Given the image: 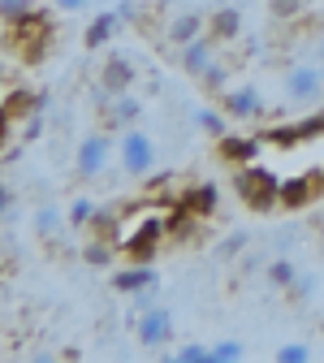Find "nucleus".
Wrapping results in <instances>:
<instances>
[{
    "label": "nucleus",
    "mask_w": 324,
    "mask_h": 363,
    "mask_svg": "<svg viewBox=\"0 0 324 363\" xmlns=\"http://www.w3.org/2000/svg\"><path fill=\"white\" fill-rule=\"evenodd\" d=\"M234 191H238V199H242L251 212H272V208H281V177H276L268 164H259V160L234 169Z\"/></svg>",
    "instance_id": "nucleus-1"
},
{
    "label": "nucleus",
    "mask_w": 324,
    "mask_h": 363,
    "mask_svg": "<svg viewBox=\"0 0 324 363\" xmlns=\"http://www.w3.org/2000/svg\"><path fill=\"white\" fill-rule=\"evenodd\" d=\"M117 160H121V173L125 177H152L156 169V139L138 125H125L121 139H117Z\"/></svg>",
    "instance_id": "nucleus-2"
},
{
    "label": "nucleus",
    "mask_w": 324,
    "mask_h": 363,
    "mask_svg": "<svg viewBox=\"0 0 324 363\" xmlns=\"http://www.w3.org/2000/svg\"><path fill=\"white\" fill-rule=\"evenodd\" d=\"M164 238H169V220H164V216H147V220H138L134 230H130V225H121L117 247H121L130 259H152Z\"/></svg>",
    "instance_id": "nucleus-3"
},
{
    "label": "nucleus",
    "mask_w": 324,
    "mask_h": 363,
    "mask_svg": "<svg viewBox=\"0 0 324 363\" xmlns=\"http://www.w3.org/2000/svg\"><path fill=\"white\" fill-rule=\"evenodd\" d=\"M9 26V39L18 43V52H22V61H39L43 57V48H48V39H52V22H48V13H26V18H18V22H5Z\"/></svg>",
    "instance_id": "nucleus-4"
},
{
    "label": "nucleus",
    "mask_w": 324,
    "mask_h": 363,
    "mask_svg": "<svg viewBox=\"0 0 324 363\" xmlns=\"http://www.w3.org/2000/svg\"><path fill=\"white\" fill-rule=\"evenodd\" d=\"M108 160H113V143H108V134H104V130H91V134H82V139H78L74 173H78L82 182H96V177L108 169Z\"/></svg>",
    "instance_id": "nucleus-5"
},
{
    "label": "nucleus",
    "mask_w": 324,
    "mask_h": 363,
    "mask_svg": "<svg viewBox=\"0 0 324 363\" xmlns=\"http://www.w3.org/2000/svg\"><path fill=\"white\" fill-rule=\"evenodd\" d=\"M134 82H138V65L130 61V52H108L100 65V78H96V96L104 104V100L121 96V91H134Z\"/></svg>",
    "instance_id": "nucleus-6"
},
{
    "label": "nucleus",
    "mask_w": 324,
    "mask_h": 363,
    "mask_svg": "<svg viewBox=\"0 0 324 363\" xmlns=\"http://www.w3.org/2000/svg\"><path fill=\"white\" fill-rule=\"evenodd\" d=\"M281 86H286V100L290 104H315L324 96V74H320L315 61H294L286 69V82Z\"/></svg>",
    "instance_id": "nucleus-7"
},
{
    "label": "nucleus",
    "mask_w": 324,
    "mask_h": 363,
    "mask_svg": "<svg viewBox=\"0 0 324 363\" xmlns=\"http://www.w3.org/2000/svg\"><path fill=\"white\" fill-rule=\"evenodd\" d=\"M134 333H138V342L143 346H169L173 342V311L169 307H147V311H138V320H134Z\"/></svg>",
    "instance_id": "nucleus-8"
},
{
    "label": "nucleus",
    "mask_w": 324,
    "mask_h": 363,
    "mask_svg": "<svg viewBox=\"0 0 324 363\" xmlns=\"http://www.w3.org/2000/svg\"><path fill=\"white\" fill-rule=\"evenodd\" d=\"M220 108L229 117H238V121H251V117H264V100H259V91L255 86H225L220 91Z\"/></svg>",
    "instance_id": "nucleus-9"
},
{
    "label": "nucleus",
    "mask_w": 324,
    "mask_h": 363,
    "mask_svg": "<svg viewBox=\"0 0 324 363\" xmlns=\"http://www.w3.org/2000/svg\"><path fill=\"white\" fill-rule=\"evenodd\" d=\"M324 195V173H311V177H290L281 182V208L286 212H298L307 203H315Z\"/></svg>",
    "instance_id": "nucleus-10"
},
{
    "label": "nucleus",
    "mask_w": 324,
    "mask_h": 363,
    "mask_svg": "<svg viewBox=\"0 0 324 363\" xmlns=\"http://www.w3.org/2000/svg\"><path fill=\"white\" fill-rule=\"evenodd\" d=\"M259 147H264L259 134H225V139H216V156H220L225 164H234V169L259 160Z\"/></svg>",
    "instance_id": "nucleus-11"
},
{
    "label": "nucleus",
    "mask_w": 324,
    "mask_h": 363,
    "mask_svg": "<svg viewBox=\"0 0 324 363\" xmlns=\"http://www.w3.org/2000/svg\"><path fill=\"white\" fill-rule=\"evenodd\" d=\"M177 203L186 208L191 216L208 220V216H216V208H220V191L212 186V182H191V186L181 191V195H177Z\"/></svg>",
    "instance_id": "nucleus-12"
},
{
    "label": "nucleus",
    "mask_w": 324,
    "mask_h": 363,
    "mask_svg": "<svg viewBox=\"0 0 324 363\" xmlns=\"http://www.w3.org/2000/svg\"><path fill=\"white\" fill-rule=\"evenodd\" d=\"M138 117H143V104H138L130 91H121V96L104 100V130H125V125H138Z\"/></svg>",
    "instance_id": "nucleus-13"
},
{
    "label": "nucleus",
    "mask_w": 324,
    "mask_h": 363,
    "mask_svg": "<svg viewBox=\"0 0 324 363\" xmlns=\"http://www.w3.org/2000/svg\"><path fill=\"white\" fill-rule=\"evenodd\" d=\"M152 286H160V272H156L147 259H138L134 268L113 272V290H117V294H138V290H152Z\"/></svg>",
    "instance_id": "nucleus-14"
},
{
    "label": "nucleus",
    "mask_w": 324,
    "mask_h": 363,
    "mask_svg": "<svg viewBox=\"0 0 324 363\" xmlns=\"http://www.w3.org/2000/svg\"><path fill=\"white\" fill-rule=\"evenodd\" d=\"M212 61H216V39L212 35H199V39H191L186 48H181V69L191 78H203L212 69Z\"/></svg>",
    "instance_id": "nucleus-15"
},
{
    "label": "nucleus",
    "mask_w": 324,
    "mask_h": 363,
    "mask_svg": "<svg viewBox=\"0 0 324 363\" xmlns=\"http://www.w3.org/2000/svg\"><path fill=\"white\" fill-rule=\"evenodd\" d=\"M199 35H208V18L203 13H177V18H169V43H173V48H186V43L199 39Z\"/></svg>",
    "instance_id": "nucleus-16"
},
{
    "label": "nucleus",
    "mask_w": 324,
    "mask_h": 363,
    "mask_svg": "<svg viewBox=\"0 0 324 363\" xmlns=\"http://www.w3.org/2000/svg\"><path fill=\"white\" fill-rule=\"evenodd\" d=\"M117 26H121L117 13H96V18L86 22V30H82V48H86V52H100L104 43L117 35Z\"/></svg>",
    "instance_id": "nucleus-17"
},
{
    "label": "nucleus",
    "mask_w": 324,
    "mask_h": 363,
    "mask_svg": "<svg viewBox=\"0 0 324 363\" xmlns=\"http://www.w3.org/2000/svg\"><path fill=\"white\" fill-rule=\"evenodd\" d=\"M208 35H212L216 43H229V39H238V35H242V9H234V5L216 9V13L208 18Z\"/></svg>",
    "instance_id": "nucleus-18"
},
{
    "label": "nucleus",
    "mask_w": 324,
    "mask_h": 363,
    "mask_svg": "<svg viewBox=\"0 0 324 363\" xmlns=\"http://www.w3.org/2000/svg\"><path fill=\"white\" fill-rule=\"evenodd\" d=\"M30 225H35L39 238H57V234L65 230V212H61L57 203H39L35 216H30Z\"/></svg>",
    "instance_id": "nucleus-19"
},
{
    "label": "nucleus",
    "mask_w": 324,
    "mask_h": 363,
    "mask_svg": "<svg viewBox=\"0 0 324 363\" xmlns=\"http://www.w3.org/2000/svg\"><path fill=\"white\" fill-rule=\"evenodd\" d=\"M96 238H121V216H117V208H96V216H91V225H86Z\"/></svg>",
    "instance_id": "nucleus-20"
},
{
    "label": "nucleus",
    "mask_w": 324,
    "mask_h": 363,
    "mask_svg": "<svg viewBox=\"0 0 324 363\" xmlns=\"http://www.w3.org/2000/svg\"><path fill=\"white\" fill-rule=\"evenodd\" d=\"M195 125L208 134V139H225V134H229V113L225 108H199L195 113Z\"/></svg>",
    "instance_id": "nucleus-21"
},
{
    "label": "nucleus",
    "mask_w": 324,
    "mask_h": 363,
    "mask_svg": "<svg viewBox=\"0 0 324 363\" xmlns=\"http://www.w3.org/2000/svg\"><path fill=\"white\" fill-rule=\"evenodd\" d=\"M264 277H268L276 290H290V286H294V277H298V264H294V259H286V255H276V259L264 268Z\"/></svg>",
    "instance_id": "nucleus-22"
},
{
    "label": "nucleus",
    "mask_w": 324,
    "mask_h": 363,
    "mask_svg": "<svg viewBox=\"0 0 324 363\" xmlns=\"http://www.w3.org/2000/svg\"><path fill=\"white\" fill-rule=\"evenodd\" d=\"M113 251H117L113 238H91V242L82 247V259H86L91 268H108V264H113Z\"/></svg>",
    "instance_id": "nucleus-23"
},
{
    "label": "nucleus",
    "mask_w": 324,
    "mask_h": 363,
    "mask_svg": "<svg viewBox=\"0 0 324 363\" xmlns=\"http://www.w3.org/2000/svg\"><path fill=\"white\" fill-rule=\"evenodd\" d=\"M303 5L307 0H268V18L272 22H294L303 13Z\"/></svg>",
    "instance_id": "nucleus-24"
},
{
    "label": "nucleus",
    "mask_w": 324,
    "mask_h": 363,
    "mask_svg": "<svg viewBox=\"0 0 324 363\" xmlns=\"http://www.w3.org/2000/svg\"><path fill=\"white\" fill-rule=\"evenodd\" d=\"M173 359H177V363H212V346H203V342H186Z\"/></svg>",
    "instance_id": "nucleus-25"
},
{
    "label": "nucleus",
    "mask_w": 324,
    "mask_h": 363,
    "mask_svg": "<svg viewBox=\"0 0 324 363\" xmlns=\"http://www.w3.org/2000/svg\"><path fill=\"white\" fill-rule=\"evenodd\" d=\"M199 82H203V91H216V96H220V91H225V86H229V69H225V65H220V57H216V61H212V69H208V74H203V78H199Z\"/></svg>",
    "instance_id": "nucleus-26"
},
{
    "label": "nucleus",
    "mask_w": 324,
    "mask_h": 363,
    "mask_svg": "<svg viewBox=\"0 0 324 363\" xmlns=\"http://www.w3.org/2000/svg\"><path fill=\"white\" fill-rule=\"evenodd\" d=\"M247 350H242V342H234V337H225V342H216L212 346V363H234V359H242Z\"/></svg>",
    "instance_id": "nucleus-27"
},
{
    "label": "nucleus",
    "mask_w": 324,
    "mask_h": 363,
    "mask_svg": "<svg viewBox=\"0 0 324 363\" xmlns=\"http://www.w3.org/2000/svg\"><path fill=\"white\" fill-rule=\"evenodd\" d=\"M91 216H96V199H74L69 203V225H78V230H82V225H91Z\"/></svg>",
    "instance_id": "nucleus-28"
},
{
    "label": "nucleus",
    "mask_w": 324,
    "mask_h": 363,
    "mask_svg": "<svg viewBox=\"0 0 324 363\" xmlns=\"http://www.w3.org/2000/svg\"><path fill=\"white\" fill-rule=\"evenodd\" d=\"M30 13V0H0V22H18Z\"/></svg>",
    "instance_id": "nucleus-29"
},
{
    "label": "nucleus",
    "mask_w": 324,
    "mask_h": 363,
    "mask_svg": "<svg viewBox=\"0 0 324 363\" xmlns=\"http://www.w3.org/2000/svg\"><path fill=\"white\" fill-rule=\"evenodd\" d=\"M276 359H281V363H307V359H311V346H303V342H290V346H281V350H276Z\"/></svg>",
    "instance_id": "nucleus-30"
},
{
    "label": "nucleus",
    "mask_w": 324,
    "mask_h": 363,
    "mask_svg": "<svg viewBox=\"0 0 324 363\" xmlns=\"http://www.w3.org/2000/svg\"><path fill=\"white\" fill-rule=\"evenodd\" d=\"M156 298H160V286H152V290H138V294H130V307H134V315H138V311H147V307H156Z\"/></svg>",
    "instance_id": "nucleus-31"
},
{
    "label": "nucleus",
    "mask_w": 324,
    "mask_h": 363,
    "mask_svg": "<svg viewBox=\"0 0 324 363\" xmlns=\"http://www.w3.org/2000/svg\"><path fill=\"white\" fill-rule=\"evenodd\" d=\"M311 294H315V281L298 272V277H294V286H290V298H294V303H307Z\"/></svg>",
    "instance_id": "nucleus-32"
},
{
    "label": "nucleus",
    "mask_w": 324,
    "mask_h": 363,
    "mask_svg": "<svg viewBox=\"0 0 324 363\" xmlns=\"http://www.w3.org/2000/svg\"><path fill=\"white\" fill-rule=\"evenodd\" d=\"M242 247H247V234H242V230H238V234H229V238H225V242H220V255H225V259H234V255H238V251H242Z\"/></svg>",
    "instance_id": "nucleus-33"
},
{
    "label": "nucleus",
    "mask_w": 324,
    "mask_h": 363,
    "mask_svg": "<svg viewBox=\"0 0 324 363\" xmlns=\"http://www.w3.org/2000/svg\"><path fill=\"white\" fill-rule=\"evenodd\" d=\"M39 134H43V117H39V113H30V117H22V139L30 143V139H39Z\"/></svg>",
    "instance_id": "nucleus-34"
},
{
    "label": "nucleus",
    "mask_w": 324,
    "mask_h": 363,
    "mask_svg": "<svg viewBox=\"0 0 324 363\" xmlns=\"http://www.w3.org/2000/svg\"><path fill=\"white\" fill-rule=\"evenodd\" d=\"M0 216H13V191L0 182Z\"/></svg>",
    "instance_id": "nucleus-35"
},
{
    "label": "nucleus",
    "mask_w": 324,
    "mask_h": 363,
    "mask_svg": "<svg viewBox=\"0 0 324 363\" xmlns=\"http://www.w3.org/2000/svg\"><path fill=\"white\" fill-rule=\"evenodd\" d=\"M91 5V0H57V9H65V13H82Z\"/></svg>",
    "instance_id": "nucleus-36"
},
{
    "label": "nucleus",
    "mask_w": 324,
    "mask_h": 363,
    "mask_svg": "<svg viewBox=\"0 0 324 363\" xmlns=\"http://www.w3.org/2000/svg\"><path fill=\"white\" fill-rule=\"evenodd\" d=\"M315 65H320V74H324V43L315 48Z\"/></svg>",
    "instance_id": "nucleus-37"
}]
</instances>
